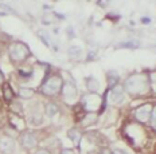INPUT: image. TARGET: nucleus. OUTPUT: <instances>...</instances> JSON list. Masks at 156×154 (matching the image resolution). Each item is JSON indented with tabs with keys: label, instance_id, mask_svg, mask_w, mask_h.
<instances>
[{
	"label": "nucleus",
	"instance_id": "10",
	"mask_svg": "<svg viewBox=\"0 0 156 154\" xmlns=\"http://www.w3.org/2000/svg\"><path fill=\"white\" fill-rule=\"evenodd\" d=\"M86 87L90 92H97L100 90V82L94 79L93 76H89V78H86Z\"/></svg>",
	"mask_w": 156,
	"mask_h": 154
},
{
	"label": "nucleus",
	"instance_id": "22",
	"mask_svg": "<svg viewBox=\"0 0 156 154\" xmlns=\"http://www.w3.org/2000/svg\"><path fill=\"white\" fill-rule=\"evenodd\" d=\"M112 154H128L125 152V150H122V149H115L112 152Z\"/></svg>",
	"mask_w": 156,
	"mask_h": 154
},
{
	"label": "nucleus",
	"instance_id": "2",
	"mask_svg": "<svg viewBox=\"0 0 156 154\" xmlns=\"http://www.w3.org/2000/svg\"><path fill=\"white\" fill-rule=\"evenodd\" d=\"M8 54H9V59L14 63L24 62V60L31 55L28 46L24 44L23 42H14V43L9 46Z\"/></svg>",
	"mask_w": 156,
	"mask_h": 154
},
{
	"label": "nucleus",
	"instance_id": "24",
	"mask_svg": "<svg viewBox=\"0 0 156 154\" xmlns=\"http://www.w3.org/2000/svg\"><path fill=\"white\" fill-rule=\"evenodd\" d=\"M143 23H149V19H141Z\"/></svg>",
	"mask_w": 156,
	"mask_h": 154
},
{
	"label": "nucleus",
	"instance_id": "18",
	"mask_svg": "<svg viewBox=\"0 0 156 154\" xmlns=\"http://www.w3.org/2000/svg\"><path fill=\"white\" fill-rule=\"evenodd\" d=\"M117 81H119L117 75L113 71H110V74H109V85H110V87H115V86H117Z\"/></svg>",
	"mask_w": 156,
	"mask_h": 154
},
{
	"label": "nucleus",
	"instance_id": "4",
	"mask_svg": "<svg viewBox=\"0 0 156 154\" xmlns=\"http://www.w3.org/2000/svg\"><path fill=\"white\" fill-rule=\"evenodd\" d=\"M151 111H152V106L147 103L144 106L137 107L133 114H135V118L139 122H147V121H149V117H151Z\"/></svg>",
	"mask_w": 156,
	"mask_h": 154
},
{
	"label": "nucleus",
	"instance_id": "14",
	"mask_svg": "<svg viewBox=\"0 0 156 154\" xmlns=\"http://www.w3.org/2000/svg\"><path fill=\"white\" fill-rule=\"evenodd\" d=\"M67 54H69V56L71 58V59H80L81 55H82V50L80 49V47L77 46H71L69 50H67Z\"/></svg>",
	"mask_w": 156,
	"mask_h": 154
},
{
	"label": "nucleus",
	"instance_id": "16",
	"mask_svg": "<svg viewBox=\"0 0 156 154\" xmlns=\"http://www.w3.org/2000/svg\"><path fill=\"white\" fill-rule=\"evenodd\" d=\"M140 46L137 40H128V42H124V43H120L117 47H128V49H137Z\"/></svg>",
	"mask_w": 156,
	"mask_h": 154
},
{
	"label": "nucleus",
	"instance_id": "7",
	"mask_svg": "<svg viewBox=\"0 0 156 154\" xmlns=\"http://www.w3.org/2000/svg\"><path fill=\"white\" fill-rule=\"evenodd\" d=\"M110 101L113 103H121L124 101V87L120 85L115 86L110 90Z\"/></svg>",
	"mask_w": 156,
	"mask_h": 154
},
{
	"label": "nucleus",
	"instance_id": "11",
	"mask_svg": "<svg viewBox=\"0 0 156 154\" xmlns=\"http://www.w3.org/2000/svg\"><path fill=\"white\" fill-rule=\"evenodd\" d=\"M97 119H98V117H97L96 113H87L85 114V117L82 118V126H87V125H93L96 123Z\"/></svg>",
	"mask_w": 156,
	"mask_h": 154
},
{
	"label": "nucleus",
	"instance_id": "1",
	"mask_svg": "<svg viewBox=\"0 0 156 154\" xmlns=\"http://www.w3.org/2000/svg\"><path fill=\"white\" fill-rule=\"evenodd\" d=\"M149 79L147 74L136 72L132 76H129L125 82V90L131 95H144L149 92Z\"/></svg>",
	"mask_w": 156,
	"mask_h": 154
},
{
	"label": "nucleus",
	"instance_id": "12",
	"mask_svg": "<svg viewBox=\"0 0 156 154\" xmlns=\"http://www.w3.org/2000/svg\"><path fill=\"white\" fill-rule=\"evenodd\" d=\"M35 95V90L30 87H20L19 89V97L23 99H31Z\"/></svg>",
	"mask_w": 156,
	"mask_h": 154
},
{
	"label": "nucleus",
	"instance_id": "8",
	"mask_svg": "<svg viewBox=\"0 0 156 154\" xmlns=\"http://www.w3.org/2000/svg\"><path fill=\"white\" fill-rule=\"evenodd\" d=\"M62 91H63L65 98H66L67 101H73V99H76V97H77V87H76V85L71 82L63 83Z\"/></svg>",
	"mask_w": 156,
	"mask_h": 154
},
{
	"label": "nucleus",
	"instance_id": "26",
	"mask_svg": "<svg viewBox=\"0 0 156 154\" xmlns=\"http://www.w3.org/2000/svg\"><path fill=\"white\" fill-rule=\"evenodd\" d=\"M2 107H3V103H2V101H0V110H2Z\"/></svg>",
	"mask_w": 156,
	"mask_h": 154
},
{
	"label": "nucleus",
	"instance_id": "13",
	"mask_svg": "<svg viewBox=\"0 0 156 154\" xmlns=\"http://www.w3.org/2000/svg\"><path fill=\"white\" fill-rule=\"evenodd\" d=\"M3 97L7 102H11L12 99H14V91H12L11 86L8 85V83H4L3 85Z\"/></svg>",
	"mask_w": 156,
	"mask_h": 154
},
{
	"label": "nucleus",
	"instance_id": "19",
	"mask_svg": "<svg viewBox=\"0 0 156 154\" xmlns=\"http://www.w3.org/2000/svg\"><path fill=\"white\" fill-rule=\"evenodd\" d=\"M97 154H112V152H110V149H108V147H102Z\"/></svg>",
	"mask_w": 156,
	"mask_h": 154
},
{
	"label": "nucleus",
	"instance_id": "15",
	"mask_svg": "<svg viewBox=\"0 0 156 154\" xmlns=\"http://www.w3.org/2000/svg\"><path fill=\"white\" fill-rule=\"evenodd\" d=\"M46 114H47V117H50V118H53L55 114L58 113V107H57V105H54V103H48L46 105Z\"/></svg>",
	"mask_w": 156,
	"mask_h": 154
},
{
	"label": "nucleus",
	"instance_id": "6",
	"mask_svg": "<svg viewBox=\"0 0 156 154\" xmlns=\"http://www.w3.org/2000/svg\"><path fill=\"white\" fill-rule=\"evenodd\" d=\"M15 150V142L9 137H2L0 138V153L3 154H11Z\"/></svg>",
	"mask_w": 156,
	"mask_h": 154
},
{
	"label": "nucleus",
	"instance_id": "23",
	"mask_svg": "<svg viewBox=\"0 0 156 154\" xmlns=\"http://www.w3.org/2000/svg\"><path fill=\"white\" fill-rule=\"evenodd\" d=\"M4 75H3V72L0 71V85H4Z\"/></svg>",
	"mask_w": 156,
	"mask_h": 154
},
{
	"label": "nucleus",
	"instance_id": "9",
	"mask_svg": "<svg viewBox=\"0 0 156 154\" xmlns=\"http://www.w3.org/2000/svg\"><path fill=\"white\" fill-rule=\"evenodd\" d=\"M67 137H69L70 139L73 141L74 145L78 147V146H80L81 139H82V133H81V131L78 130L77 127H73V129H70L69 131H67Z\"/></svg>",
	"mask_w": 156,
	"mask_h": 154
},
{
	"label": "nucleus",
	"instance_id": "20",
	"mask_svg": "<svg viewBox=\"0 0 156 154\" xmlns=\"http://www.w3.org/2000/svg\"><path fill=\"white\" fill-rule=\"evenodd\" d=\"M35 154H51L50 152H48L47 149H44V147H42V149H38L37 150V153Z\"/></svg>",
	"mask_w": 156,
	"mask_h": 154
},
{
	"label": "nucleus",
	"instance_id": "17",
	"mask_svg": "<svg viewBox=\"0 0 156 154\" xmlns=\"http://www.w3.org/2000/svg\"><path fill=\"white\" fill-rule=\"evenodd\" d=\"M149 122H151L154 130H156V105L152 106V111H151V117H149Z\"/></svg>",
	"mask_w": 156,
	"mask_h": 154
},
{
	"label": "nucleus",
	"instance_id": "3",
	"mask_svg": "<svg viewBox=\"0 0 156 154\" xmlns=\"http://www.w3.org/2000/svg\"><path fill=\"white\" fill-rule=\"evenodd\" d=\"M63 89V81L59 75H53L47 79L46 82L42 86V94L46 95V97H53L57 95L58 92H61Z\"/></svg>",
	"mask_w": 156,
	"mask_h": 154
},
{
	"label": "nucleus",
	"instance_id": "5",
	"mask_svg": "<svg viewBox=\"0 0 156 154\" xmlns=\"http://www.w3.org/2000/svg\"><path fill=\"white\" fill-rule=\"evenodd\" d=\"M38 143V139L37 137H35L34 133H31V131H26L20 136V145L24 147V149H32V147H35Z\"/></svg>",
	"mask_w": 156,
	"mask_h": 154
},
{
	"label": "nucleus",
	"instance_id": "25",
	"mask_svg": "<svg viewBox=\"0 0 156 154\" xmlns=\"http://www.w3.org/2000/svg\"><path fill=\"white\" fill-rule=\"evenodd\" d=\"M87 154H97V153H96V152H89Z\"/></svg>",
	"mask_w": 156,
	"mask_h": 154
},
{
	"label": "nucleus",
	"instance_id": "21",
	"mask_svg": "<svg viewBox=\"0 0 156 154\" xmlns=\"http://www.w3.org/2000/svg\"><path fill=\"white\" fill-rule=\"evenodd\" d=\"M61 154H76V152H74L73 149H63L62 152H61Z\"/></svg>",
	"mask_w": 156,
	"mask_h": 154
}]
</instances>
